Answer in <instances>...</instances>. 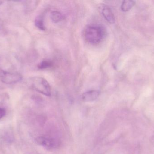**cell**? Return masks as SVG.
Returning <instances> with one entry per match:
<instances>
[{
    "label": "cell",
    "instance_id": "1",
    "mask_svg": "<svg viewBox=\"0 0 154 154\" xmlns=\"http://www.w3.org/2000/svg\"><path fill=\"white\" fill-rule=\"evenodd\" d=\"M105 30L99 25H88L85 27L83 31L85 39L89 43L98 44L103 39L105 36Z\"/></svg>",
    "mask_w": 154,
    "mask_h": 154
},
{
    "label": "cell",
    "instance_id": "2",
    "mask_svg": "<svg viewBox=\"0 0 154 154\" xmlns=\"http://www.w3.org/2000/svg\"><path fill=\"white\" fill-rule=\"evenodd\" d=\"M31 87L36 91L47 96L51 95V89L48 81L41 77H34L30 80Z\"/></svg>",
    "mask_w": 154,
    "mask_h": 154
},
{
    "label": "cell",
    "instance_id": "3",
    "mask_svg": "<svg viewBox=\"0 0 154 154\" xmlns=\"http://www.w3.org/2000/svg\"><path fill=\"white\" fill-rule=\"evenodd\" d=\"M22 78V76L19 73H13L4 70L0 71V80L5 84H15L20 81Z\"/></svg>",
    "mask_w": 154,
    "mask_h": 154
},
{
    "label": "cell",
    "instance_id": "4",
    "mask_svg": "<svg viewBox=\"0 0 154 154\" xmlns=\"http://www.w3.org/2000/svg\"><path fill=\"white\" fill-rule=\"evenodd\" d=\"M35 141L38 144L48 149L55 148L59 145V142L57 139L47 137H38Z\"/></svg>",
    "mask_w": 154,
    "mask_h": 154
},
{
    "label": "cell",
    "instance_id": "5",
    "mask_svg": "<svg viewBox=\"0 0 154 154\" xmlns=\"http://www.w3.org/2000/svg\"><path fill=\"white\" fill-rule=\"evenodd\" d=\"M99 95V91L97 90H89L82 94V99L84 102H91L96 100Z\"/></svg>",
    "mask_w": 154,
    "mask_h": 154
},
{
    "label": "cell",
    "instance_id": "6",
    "mask_svg": "<svg viewBox=\"0 0 154 154\" xmlns=\"http://www.w3.org/2000/svg\"><path fill=\"white\" fill-rule=\"evenodd\" d=\"M101 11L102 15L106 20L108 22L111 24H113L115 22V17L114 14L109 7L107 5H104L102 7Z\"/></svg>",
    "mask_w": 154,
    "mask_h": 154
},
{
    "label": "cell",
    "instance_id": "7",
    "mask_svg": "<svg viewBox=\"0 0 154 154\" xmlns=\"http://www.w3.org/2000/svg\"><path fill=\"white\" fill-rule=\"evenodd\" d=\"M135 4V2L134 1L126 0L123 1L121 5V10L124 12L128 11L134 7Z\"/></svg>",
    "mask_w": 154,
    "mask_h": 154
},
{
    "label": "cell",
    "instance_id": "8",
    "mask_svg": "<svg viewBox=\"0 0 154 154\" xmlns=\"http://www.w3.org/2000/svg\"><path fill=\"white\" fill-rule=\"evenodd\" d=\"M51 19L53 22L57 23L62 20L63 16L60 12L57 11H53L51 14Z\"/></svg>",
    "mask_w": 154,
    "mask_h": 154
},
{
    "label": "cell",
    "instance_id": "9",
    "mask_svg": "<svg viewBox=\"0 0 154 154\" xmlns=\"http://www.w3.org/2000/svg\"><path fill=\"white\" fill-rule=\"evenodd\" d=\"M35 24L38 29L41 30H45L46 29V27H45L44 23V20L42 16H38L36 18L35 20Z\"/></svg>",
    "mask_w": 154,
    "mask_h": 154
},
{
    "label": "cell",
    "instance_id": "10",
    "mask_svg": "<svg viewBox=\"0 0 154 154\" xmlns=\"http://www.w3.org/2000/svg\"><path fill=\"white\" fill-rule=\"evenodd\" d=\"M52 66V62L49 61L45 60L42 61L38 66V68L40 69H44L48 68H50Z\"/></svg>",
    "mask_w": 154,
    "mask_h": 154
},
{
    "label": "cell",
    "instance_id": "11",
    "mask_svg": "<svg viewBox=\"0 0 154 154\" xmlns=\"http://www.w3.org/2000/svg\"><path fill=\"white\" fill-rule=\"evenodd\" d=\"M6 114V111L4 108H0V119L3 118Z\"/></svg>",
    "mask_w": 154,
    "mask_h": 154
},
{
    "label": "cell",
    "instance_id": "12",
    "mask_svg": "<svg viewBox=\"0 0 154 154\" xmlns=\"http://www.w3.org/2000/svg\"><path fill=\"white\" fill-rule=\"evenodd\" d=\"M2 3H3L2 1H0V5H2Z\"/></svg>",
    "mask_w": 154,
    "mask_h": 154
}]
</instances>
